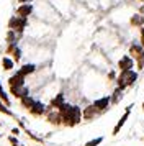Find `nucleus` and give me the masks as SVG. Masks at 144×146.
I'll return each mask as SVG.
<instances>
[{
  "instance_id": "obj_2",
  "label": "nucleus",
  "mask_w": 144,
  "mask_h": 146,
  "mask_svg": "<svg viewBox=\"0 0 144 146\" xmlns=\"http://www.w3.org/2000/svg\"><path fill=\"white\" fill-rule=\"evenodd\" d=\"M139 79V72H137L136 69H131V71H121V72H118V77L115 80V86L120 87V89H129L133 87L134 84L137 82Z\"/></svg>"
},
{
  "instance_id": "obj_8",
  "label": "nucleus",
  "mask_w": 144,
  "mask_h": 146,
  "mask_svg": "<svg viewBox=\"0 0 144 146\" xmlns=\"http://www.w3.org/2000/svg\"><path fill=\"white\" fill-rule=\"evenodd\" d=\"M133 104H131L129 107H128V108H126V110H124V113L123 115H121V118L118 120V123L115 126H113V131H111V135H113V136H115V135H118V133L121 131V128H123L124 126V123H126V120L129 118V115H131V112H133Z\"/></svg>"
},
{
  "instance_id": "obj_21",
  "label": "nucleus",
  "mask_w": 144,
  "mask_h": 146,
  "mask_svg": "<svg viewBox=\"0 0 144 146\" xmlns=\"http://www.w3.org/2000/svg\"><path fill=\"white\" fill-rule=\"evenodd\" d=\"M134 69H136L137 72H141L144 69V61H136V67H134Z\"/></svg>"
},
{
  "instance_id": "obj_4",
  "label": "nucleus",
  "mask_w": 144,
  "mask_h": 146,
  "mask_svg": "<svg viewBox=\"0 0 144 146\" xmlns=\"http://www.w3.org/2000/svg\"><path fill=\"white\" fill-rule=\"evenodd\" d=\"M136 67V61L131 58L128 53L121 54L116 61V69L121 72V71H131V69H134Z\"/></svg>"
},
{
  "instance_id": "obj_23",
  "label": "nucleus",
  "mask_w": 144,
  "mask_h": 146,
  "mask_svg": "<svg viewBox=\"0 0 144 146\" xmlns=\"http://www.w3.org/2000/svg\"><path fill=\"white\" fill-rule=\"evenodd\" d=\"M0 112H3V113H10V110H8V108H5V105H3V104L0 102Z\"/></svg>"
},
{
  "instance_id": "obj_29",
  "label": "nucleus",
  "mask_w": 144,
  "mask_h": 146,
  "mask_svg": "<svg viewBox=\"0 0 144 146\" xmlns=\"http://www.w3.org/2000/svg\"><path fill=\"white\" fill-rule=\"evenodd\" d=\"M80 2H84V0H80Z\"/></svg>"
},
{
  "instance_id": "obj_7",
  "label": "nucleus",
  "mask_w": 144,
  "mask_h": 146,
  "mask_svg": "<svg viewBox=\"0 0 144 146\" xmlns=\"http://www.w3.org/2000/svg\"><path fill=\"white\" fill-rule=\"evenodd\" d=\"M34 13V5L33 3H20L18 7L15 8V15L23 17V18H30Z\"/></svg>"
},
{
  "instance_id": "obj_1",
  "label": "nucleus",
  "mask_w": 144,
  "mask_h": 146,
  "mask_svg": "<svg viewBox=\"0 0 144 146\" xmlns=\"http://www.w3.org/2000/svg\"><path fill=\"white\" fill-rule=\"evenodd\" d=\"M59 112L62 115V123L67 126H75L80 123L82 120V110L77 105H71V104H64L59 108Z\"/></svg>"
},
{
  "instance_id": "obj_18",
  "label": "nucleus",
  "mask_w": 144,
  "mask_h": 146,
  "mask_svg": "<svg viewBox=\"0 0 144 146\" xmlns=\"http://www.w3.org/2000/svg\"><path fill=\"white\" fill-rule=\"evenodd\" d=\"M2 67H3V71H13L15 69V61H13V58L3 56L2 58Z\"/></svg>"
},
{
  "instance_id": "obj_25",
  "label": "nucleus",
  "mask_w": 144,
  "mask_h": 146,
  "mask_svg": "<svg viewBox=\"0 0 144 146\" xmlns=\"http://www.w3.org/2000/svg\"><path fill=\"white\" fill-rule=\"evenodd\" d=\"M17 2H18V3H33L34 0H17Z\"/></svg>"
},
{
  "instance_id": "obj_14",
  "label": "nucleus",
  "mask_w": 144,
  "mask_h": 146,
  "mask_svg": "<svg viewBox=\"0 0 144 146\" xmlns=\"http://www.w3.org/2000/svg\"><path fill=\"white\" fill-rule=\"evenodd\" d=\"M10 92L15 95V97H18V99H23L26 95H30V90H28V87L23 86V87H10Z\"/></svg>"
},
{
  "instance_id": "obj_9",
  "label": "nucleus",
  "mask_w": 144,
  "mask_h": 146,
  "mask_svg": "<svg viewBox=\"0 0 144 146\" xmlns=\"http://www.w3.org/2000/svg\"><path fill=\"white\" fill-rule=\"evenodd\" d=\"M128 27H129V28H136V30L144 28V17L141 13H137V12L131 13L129 15V20H128Z\"/></svg>"
},
{
  "instance_id": "obj_24",
  "label": "nucleus",
  "mask_w": 144,
  "mask_h": 146,
  "mask_svg": "<svg viewBox=\"0 0 144 146\" xmlns=\"http://www.w3.org/2000/svg\"><path fill=\"white\" fill-rule=\"evenodd\" d=\"M137 13H141L144 17V3H141V5L137 7Z\"/></svg>"
},
{
  "instance_id": "obj_13",
  "label": "nucleus",
  "mask_w": 144,
  "mask_h": 146,
  "mask_svg": "<svg viewBox=\"0 0 144 146\" xmlns=\"http://www.w3.org/2000/svg\"><path fill=\"white\" fill-rule=\"evenodd\" d=\"M20 74H23L25 77H28V76H31V74L36 72V64H33V62H26V64H23V66L18 69Z\"/></svg>"
},
{
  "instance_id": "obj_10",
  "label": "nucleus",
  "mask_w": 144,
  "mask_h": 146,
  "mask_svg": "<svg viewBox=\"0 0 144 146\" xmlns=\"http://www.w3.org/2000/svg\"><path fill=\"white\" fill-rule=\"evenodd\" d=\"M98 115H102V113L98 112L93 105H87L84 110H82V120H85V121H93Z\"/></svg>"
},
{
  "instance_id": "obj_12",
  "label": "nucleus",
  "mask_w": 144,
  "mask_h": 146,
  "mask_svg": "<svg viewBox=\"0 0 144 146\" xmlns=\"http://www.w3.org/2000/svg\"><path fill=\"white\" fill-rule=\"evenodd\" d=\"M25 76L23 74H20L18 71L13 74V76H10V79H8V86L10 87H23L25 86Z\"/></svg>"
},
{
  "instance_id": "obj_6",
  "label": "nucleus",
  "mask_w": 144,
  "mask_h": 146,
  "mask_svg": "<svg viewBox=\"0 0 144 146\" xmlns=\"http://www.w3.org/2000/svg\"><path fill=\"white\" fill-rule=\"evenodd\" d=\"M92 105L97 108L100 113H105L108 108L111 107V99H110V95H102V97H98V99L93 100V104Z\"/></svg>"
},
{
  "instance_id": "obj_17",
  "label": "nucleus",
  "mask_w": 144,
  "mask_h": 146,
  "mask_svg": "<svg viewBox=\"0 0 144 146\" xmlns=\"http://www.w3.org/2000/svg\"><path fill=\"white\" fill-rule=\"evenodd\" d=\"M21 38L18 33H15V31H12V30H8L7 31V36H5V41L7 44H18V40Z\"/></svg>"
},
{
  "instance_id": "obj_11",
  "label": "nucleus",
  "mask_w": 144,
  "mask_h": 146,
  "mask_svg": "<svg viewBox=\"0 0 144 146\" xmlns=\"http://www.w3.org/2000/svg\"><path fill=\"white\" fill-rule=\"evenodd\" d=\"M7 54L10 58H13L15 62H18L21 59V56H23V51H21V48L18 44H7Z\"/></svg>"
},
{
  "instance_id": "obj_20",
  "label": "nucleus",
  "mask_w": 144,
  "mask_h": 146,
  "mask_svg": "<svg viewBox=\"0 0 144 146\" xmlns=\"http://www.w3.org/2000/svg\"><path fill=\"white\" fill-rule=\"evenodd\" d=\"M116 77H118V72L115 71V67H110L108 69V74H106V79L111 82V80H116Z\"/></svg>"
},
{
  "instance_id": "obj_5",
  "label": "nucleus",
  "mask_w": 144,
  "mask_h": 146,
  "mask_svg": "<svg viewBox=\"0 0 144 146\" xmlns=\"http://www.w3.org/2000/svg\"><path fill=\"white\" fill-rule=\"evenodd\" d=\"M126 53L129 54L134 61H144V46L139 41H131L128 44V51Z\"/></svg>"
},
{
  "instance_id": "obj_15",
  "label": "nucleus",
  "mask_w": 144,
  "mask_h": 146,
  "mask_svg": "<svg viewBox=\"0 0 144 146\" xmlns=\"http://www.w3.org/2000/svg\"><path fill=\"white\" fill-rule=\"evenodd\" d=\"M124 90L123 89H120V87H115V89H113V92L110 94V99H111V105H116L118 102H120V100L123 99V95H124Z\"/></svg>"
},
{
  "instance_id": "obj_3",
  "label": "nucleus",
  "mask_w": 144,
  "mask_h": 146,
  "mask_svg": "<svg viewBox=\"0 0 144 146\" xmlns=\"http://www.w3.org/2000/svg\"><path fill=\"white\" fill-rule=\"evenodd\" d=\"M28 27H30V18H23V17H18V15H13L8 20V30L18 33L20 36H23V33H25V30Z\"/></svg>"
},
{
  "instance_id": "obj_16",
  "label": "nucleus",
  "mask_w": 144,
  "mask_h": 146,
  "mask_svg": "<svg viewBox=\"0 0 144 146\" xmlns=\"http://www.w3.org/2000/svg\"><path fill=\"white\" fill-rule=\"evenodd\" d=\"M30 112L33 113V115H36V117H39V115H43V113L46 112V107H44V104H41V102H34L33 104V107L30 108Z\"/></svg>"
},
{
  "instance_id": "obj_19",
  "label": "nucleus",
  "mask_w": 144,
  "mask_h": 146,
  "mask_svg": "<svg viewBox=\"0 0 144 146\" xmlns=\"http://www.w3.org/2000/svg\"><path fill=\"white\" fill-rule=\"evenodd\" d=\"M102 143H103V136H97V138L87 141V143H85V146H98V145H102Z\"/></svg>"
},
{
  "instance_id": "obj_28",
  "label": "nucleus",
  "mask_w": 144,
  "mask_h": 146,
  "mask_svg": "<svg viewBox=\"0 0 144 146\" xmlns=\"http://www.w3.org/2000/svg\"><path fill=\"white\" fill-rule=\"evenodd\" d=\"M136 2H139V3H144V0H136Z\"/></svg>"
},
{
  "instance_id": "obj_26",
  "label": "nucleus",
  "mask_w": 144,
  "mask_h": 146,
  "mask_svg": "<svg viewBox=\"0 0 144 146\" xmlns=\"http://www.w3.org/2000/svg\"><path fill=\"white\" fill-rule=\"evenodd\" d=\"M111 2H113V5H118V3H123L126 0H111Z\"/></svg>"
},
{
  "instance_id": "obj_27",
  "label": "nucleus",
  "mask_w": 144,
  "mask_h": 146,
  "mask_svg": "<svg viewBox=\"0 0 144 146\" xmlns=\"http://www.w3.org/2000/svg\"><path fill=\"white\" fill-rule=\"evenodd\" d=\"M141 108H143V112H144V100H143V104H141Z\"/></svg>"
},
{
  "instance_id": "obj_22",
  "label": "nucleus",
  "mask_w": 144,
  "mask_h": 146,
  "mask_svg": "<svg viewBox=\"0 0 144 146\" xmlns=\"http://www.w3.org/2000/svg\"><path fill=\"white\" fill-rule=\"evenodd\" d=\"M139 43L144 46V28H141V30H139Z\"/></svg>"
}]
</instances>
